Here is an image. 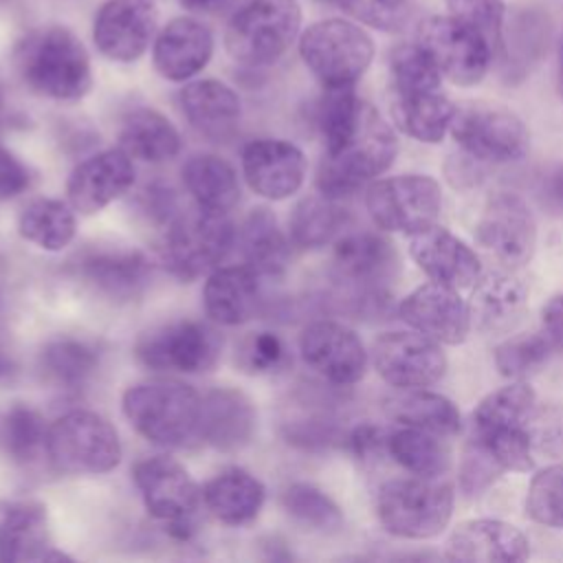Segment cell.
Returning a JSON list of instances; mask_svg holds the SVG:
<instances>
[{"mask_svg":"<svg viewBox=\"0 0 563 563\" xmlns=\"http://www.w3.org/2000/svg\"><path fill=\"white\" fill-rule=\"evenodd\" d=\"M117 429L99 413L73 409L59 416L46 433V457L68 475H101L121 462Z\"/></svg>","mask_w":563,"mask_h":563,"instance_id":"ba28073f","label":"cell"},{"mask_svg":"<svg viewBox=\"0 0 563 563\" xmlns=\"http://www.w3.org/2000/svg\"><path fill=\"white\" fill-rule=\"evenodd\" d=\"M238 363L251 374H273L290 363L286 343L275 332H253L249 334L238 352Z\"/></svg>","mask_w":563,"mask_h":563,"instance_id":"f907efd6","label":"cell"},{"mask_svg":"<svg viewBox=\"0 0 563 563\" xmlns=\"http://www.w3.org/2000/svg\"><path fill=\"white\" fill-rule=\"evenodd\" d=\"M400 319L438 343L457 345L471 332V312L455 288L438 282L422 284L398 306Z\"/></svg>","mask_w":563,"mask_h":563,"instance_id":"44dd1931","label":"cell"},{"mask_svg":"<svg viewBox=\"0 0 563 563\" xmlns=\"http://www.w3.org/2000/svg\"><path fill=\"white\" fill-rule=\"evenodd\" d=\"M299 55L323 88H350L369 68L374 42L358 24L328 18L301 33Z\"/></svg>","mask_w":563,"mask_h":563,"instance_id":"9c48e42d","label":"cell"},{"mask_svg":"<svg viewBox=\"0 0 563 563\" xmlns=\"http://www.w3.org/2000/svg\"><path fill=\"white\" fill-rule=\"evenodd\" d=\"M13 64L24 86L46 99L77 101L92 88L84 42L59 24L29 31L13 48Z\"/></svg>","mask_w":563,"mask_h":563,"instance_id":"7a4b0ae2","label":"cell"},{"mask_svg":"<svg viewBox=\"0 0 563 563\" xmlns=\"http://www.w3.org/2000/svg\"><path fill=\"white\" fill-rule=\"evenodd\" d=\"M185 189L194 202L209 211L229 213L240 202L235 169L216 154H194L180 169Z\"/></svg>","mask_w":563,"mask_h":563,"instance_id":"e575fe53","label":"cell"},{"mask_svg":"<svg viewBox=\"0 0 563 563\" xmlns=\"http://www.w3.org/2000/svg\"><path fill=\"white\" fill-rule=\"evenodd\" d=\"M451 136L475 161L512 163L528 152V130L508 108L466 103L455 110Z\"/></svg>","mask_w":563,"mask_h":563,"instance_id":"5bb4252c","label":"cell"},{"mask_svg":"<svg viewBox=\"0 0 563 563\" xmlns=\"http://www.w3.org/2000/svg\"><path fill=\"white\" fill-rule=\"evenodd\" d=\"M387 453L409 473L440 477L449 468V451L440 435L416 427H405L387 435Z\"/></svg>","mask_w":563,"mask_h":563,"instance_id":"b9f144b4","label":"cell"},{"mask_svg":"<svg viewBox=\"0 0 563 563\" xmlns=\"http://www.w3.org/2000/svg\"><path fill=\"white\" fill-rule=\"evenodd\" d=\"M156 20L154 0H106L92 22V42L112 62H136L154 37Z\"/></svg>","mask_w":563,"mask_h":563,"instance_id":"e0dca14e","label":"cell"},{"mask_svg":"<svg viewBox=\"0 0 563 563\" xmlns=\"http://www.w3.org/2000/svg\"><path fill=\"white\" fill-rule=\"evenodd\" d=\"M537 396L530 385L515 380L490 391L473 411V433L495 429H523L534 416Z\"/></svg>","mask_w":563,"mask_h":563,"instance_id":"60d3db41","label":"cell"},{"mask_svg":"<svg viewBox=\"0 0 563 563\" xmlns=\"http://www.w3.org/2000/svg\"><path fill=\"white\" fill-rule=\"evenodd\" d=\"M473 438L497 460L504 471L528 473L534 466L532 438L528 427L523 429H495L486 433H473Z\"/></svg>","mask_w":563,"mask_h":563,"instance_id":"681fc988","label":"cell"},{"mask_svg":"<svg viewBox=\"0 0 563 563\" xmlns=\"http://www.w3.org/2000/svg\"><path fill=\"white\" fill-rule=\"evenodd\" d=\"M550 189H552V194L563 202V167H559V169L552 174V178H550Z\"/></svg>","mask_w":563,"mask_h":563,"instance_id":"91938a15","label":"cell"},{"mask_svg":"<svg viewBox=\"0 0 563 563\" xmlns=\"http://www.w3.org/2000/svg\"><path fill=\"white\" fill-rule=\"evenodd\" d=\"M396 251L385 238L374 233L339 238L332 251V273L343 286L347 312L356 317L378 312L389 301L387 284L396 275Z\"/></svg>","mask_w":563,"mask_h":563,"instance_id":"5b68a950","label":"cell"},{"mask_svg":"<svg viewBox=\"0 0 563 563\" xmlns=\"http://www.w3.org/2000/svg\"><path fill=\"white\" fill-rule=\"evenodd\" d=\"M323 156L317 169L319 194L341 200L383 174L398 154V141L380 112L350 88H325L317 106Z\"/></svg>","mask_w":563,"mask_h":563,"instance_id":"6da1fadb","label":"cell"},{"mask_svg":"<svg viewBox=\"0 0 563 563\" xmlns=\"http://www.w3.org/2000/svg\"><path fill=\"white\" fill-rule=\"evenodd\" d=\"M319 2H330V4H339V0H319Z\"/></svg>","mask_w":563,"mask_h":563,"instance_id":"6125c7cd","label":"cell"},{"mask_svg":"<svg viewBox=\"0 0 563 563\" xmlns=\"http://www.w3.org/2000/svg\"><path fill=\"white\" fill-rule=\"evenodd\" d=\"M365 207L380 229L416 235L438 222L442 191L431 176H391L367 185Z\"/></svg>","mask_w":563,"mask_h":563,"instance_id":"7c38bea8","label":"cell"},{"mask_svg":"<svg viewBox=\"0 0 563 563\" xmlns=\"http://www.w3.org/2000/svg\"><path fill=\"white\" fill-rule=\"evenodd\" d=\"M46 433L44 418L26 405H13L0 416V451L15 464H31L46 453Z\"/></svg>","mask_w":563,"mask_h":563,"instance_id":"7bdbcfd3","label":"cell"},{"mask_svg":"<svg viewBox=\"0 0 563 563\" xmlns=\"http://www.w3.org/2000/svg\"><path fill=\"white\" fill-rule=\"evenodd\" d=\"M178 106L187 123L202 136L227 139L242 114L238 92L218 79H196L178 92Z\"/></svg>","mask_w":563,"mask_h":563,"instance_id":"f1b7e54d","label":"cell"},{"mask_svg":"<svg viewBox=\"0 0 563 563\" xmlns=\"http://www.w3.org/2000/svg\"><path fill=\"white\" fill-rule=\"evenodd\" d=\"M119 147L139 161L163 163L180 152V134L165 114L136 108L121 123Z\"/></svg>","mask_w":563,"mask_h":563,"instance_id":"d590c367","label":"cell"},{"mask_svg":"<svg viewBox=\"0 0 563 563\" xmlns=\"http://www.w3.org/2000/svg\"><path fill=\"white\" fill-rule=\"evenodd\" d=\"M387 435L389 433H385L380 427L358 424L345 435V444L358 460H367L380 453L383 449L387 451Z\"/></svg>","mask_w":563,"mask_h":563,"instance_id":"db71d44e","label":"cell"},{"mask_svg":"<svg viewBox=\"0 0 563 563\" xmlns=\"http://www.w3.org/2000/svg\"><path fill=\"white\" fill-rule=\"evenodd\" d=\"M75 209L55 198H35L18 216V233L42 251H62L75 238Z\"/></svg>","mask_w":563,"mask_h":563,"instance_id":"8d00e7d4","label":"cell"},{"mask_svg":"<svg viewBox=\"0 0 563 563\" xmlns=\"http://www.w3.org/2000/svg\"><path fill=\"white\" fill-rule=\"evenodd\" d=\"M134 484L145 510L165 523L176 539H189L196 530L198 510L205 506L202 490L189 471L167 455H152L134 464Z\"/></svg>","mask_w":563,"mask_h":563,"instance_id":"30bf717a","label":"cell"},{"mask_svg":"<svg viewBox=\"0 0 563 563\" xmlns=\"http://www.w3.org/2000/svg\"><path fill=\"white\" fill-rule=\"evenodd\" d=\"M552 22L548 11L534 4L515 7L504 20L501 68L506 81H521L548 51Z\"/></svg>","mask_w":563,"mask_h":563,"instance_id":"83f0119b","label":"cell"},{"mask_svg":"<svg viewBox=\"0 0 563 563\" xmlns=\"http://www.w3.org/2000/svg\"><path fill=\"white\" fill-rule=\"evenodd\" d=\"M339 7L354 20L387 33L405 31L418 13L416 0H339Z\"/></svg>","mask_w":563,"mask_h":563,"instance_id":"7dc6e473","label":"cell"},{"mask_svg":"<svg viewBox=\"0 0 563 563\" xmlns=\"http://www.w3.org/2000/svg\"><path fill=\"white\" fill-rule=\"evenodd\" d=\"M451 15L460 18L484 35L493 53H499L501 31L506 20L504 0H446Z\"/></svg>","mask_w":563,"mask_h":563,"instance_id":"816d5d0a","label":"cell"},{"mask_svg":"<svg viewBox=\"0 0 563 563\" xmlns=\"http://www.w3.org/2000/svg\"><path fill=\"white\" fill-rule=\"evenodd\" d=\"M526 510L537 523L563 528V464L548 466L532 477Z\"/></svg>","mask_w":563,"mask_h":563,"instance_id":"c3c4849f","label":"cell"},{"mask_svg":"<svg viewBox=\"0 0 563 563\" xmlns=\"http://www.w3.org/2000/svg\"><path fill=\"white\" fill-rule=\"evenodd\" d=\"M222 352L220 332L194 319L161 323L143 332L134 345L141 365L154 372L205 374L216 367Z\"/></svg>","mask_w":563,"mask_h":563,"instance_id":"8fae6325","label":"cell"},{"mask_svg":"<svg viewBox=\"0 0 563 563\" xmlns=\"http://www.w3.org/2000/svg\"><path fill=\"white\" fill-rule=\"evenodd\" d=\"M200 394L174 378L136 383L123 394V416L152 444L178 449L200 440Z\"/></svg>","mask_w":563,"mask_h":563,"instance_id":"3957f363","label":"cell"},{"mask_svg":"<svg viewBox=\"0 0 563 563\" xmlns=\"http://www.w3.org/2000/svg\"><path fill=\"white\" fill-rule=\"evenodd\" d=\"M134 183L132 156L121 150H103L81 161L68 176V202L79 213H97L121 198Z\"/></svg>","mask_w":563,"mask_h":563,"instance_id":"7402d4cb","label":"cell"},{"mask_svg":"<svg viewBox=\"0 0 563 563\" xmlns=\"http://www.w3.org/2000/svg\"><path fill=\"white\" fill-rule=\"evenodd\" d=\"M453 101L435 90H391V119L400 132L420 141L438 143L455 117Z\"/></svg>","mask_w":563,"mask_h":563,"instance_id":"1f68e13d","label":"cell"},{"mask_svg":"<svg viewBox=\"0 0 563 563\" xmlns=\"http://www.w3.org/2000/svg\"><path fill=\"white\" fill-rule=\"evenodd\" d=\"M552 350L543 332L510 336L495 347V365L501 376L523 378L541 367Z\"/></svg>","mask_w":563,"mask_h":563,"instance_id":"bcb514c9","label":"cell"},{"mask_svg":"<svg viewBox=\"0 0 563 563\" xmlns=\"http://www.w3.org/2000/svg\"><path fill=\"white\" fill-rule=\"evenodd\" d=\"M501 473L504 468L497 464V460L475 438H471L460 464V488L466 495H477L488 488Z\"/></svg>","mask_w":563,"mask_h":563,"instance_id":"f5cc1de1","label":"cell"},{"mask_svg":"<svg viewBox=\"0 0 563 563\" xmlns=\"http://www.w3.org/2000/svg\"><path fill=\"white\" fill-rule=\"evenodd\" d=\"M477 242L506 266H523L537 246V222L528 202L512 191L493 194L475 227Z\"/></svg>","mask_w":563,"mask_h":563,"instance_id":"9a60e30c","label":"cell"},{"mask_svg":"<svg viewBox=\"0 0 563 563\" xmlns=\"http://www.w3.org/2000/svg\"><path fill=\"white\" fill-rule=\"evenodd\" d=\"M416 44L457 86L482 81L495 55L484 35L455 15H431L422 20Z\"/></svg>","mask_w":563,"mask_h":563,"instance_id":"4fadbf2b","label":"cell"},{"mask_svg":"<svg viewBox=\"0 0 563 563\" xmlns=\"http://www.w3.org/2000/svg\"><path fill=\"white\" fill-rule=\"evenodd\" d=\"M282 506L292 521L314 532H334L343 523L334 499L308 482H295L282 493Z\"/></svg>","mask_w":563,"mask_h":563,"instance_id":"ee69618b","label":"cell"},{"mask_svg":"<svg viewBox=\"0 0 563 563\" xmlns=\"http://www.w3.org/2000/svg\"><path fill=\"white\" fill-rule=\"evenodd\" d=\"M235 242L244 266L255 271L260 277H275L286 271L290 255L288 240L268 209H253L235 233Z\"/></svg>","mask_w":563,"mask_h":563,"instance_id":"836d02e7","label":"cell"},{"mask_svg":"<svg viewBox=\"0 0 563 563\" xmlns=\"http://www.w3.org/2000/svg\"><path fill=\"white\" fill-rule=\"evenodd\" d=\"M391 90H435L442 73L418 44H400L389 53Z\"/></svg>","mask_w":563,"mask_h":563,"instance_id":"f6af8a7d","label":"cell"},{"mask_svg":"<svg viewBox=\"0 0 563 563\" xmlns=\"http://www.w3.org/2000/svg\"><path fill=\"white\" fill-rule=\"evenodd\" d=\"M444 556L462 563H519L530 556V541L508 521L471 519L451 532Z\"/></svg>","mask_w":563,"mask_h":563,"instance_id":"603a6c76","label":"cell"},{"mask_svg":"<svg viewBox=\"0 0 563 563\" xmlns=\"http://www.w3.org/2000/svg\"><path fill=\"white\" fill-rule=\"evenodd\" d=\"M262 301L260 275L244 264L213 268L202 288L205 312L220 325H240L253 319Z\"/></svg>","mask_w":563,"mask_h":563,"instance_id":"4316f807","label":"cell"},{"mask_svg":"<svg viewBox=\"0 0 563 563\" xmlns=\"http://www.w3.org/2000/svg\"><path fill=\"white\" fill-rule=\"evenodd\" d=\"M372 361L378 376L400 389L438 383L446 372V356L438 341L422 332H387L376 339Z\"/></svg>","mask_w":563,"mask_h":563,"instance_id":"2e32d148","label":"cell"},{"mask_svg":"<svg viewBox=\"0 0 563 563\" xmlns=\"http://www.w3.org/2000/svg\"><path fill=\"white\" fill-rule=\"evenodd\" d=\"M303 152L284 139H255L242 152V174L249 187L266 200L292 196L306 178Z\"/></svg>","mask_w":563,"mask_h":563,"instance_id":"ffe728a7","label":"cell"},{"mask_svg":"<svg viewBox=\"0 0 563 563\" xmlns=\"http://www.w3.org/2000/svg\"><path fill=\"white\" fill-rule=\"evenodd\" d=\"M409 253L431 282L444 284L455 290L475 286L482 273L477 253L457 235L438 224L422 233H416L411 238Z\"/></svg>","mask_w":563,"mask_h":563,"instance_id":"d4e9b609","label":"cell"},{"mask_svg":"<svg viewBox=\"0 0 563 563\" xmlns=\"http://www.w3.org/2000/svg\"><path fill=\"white\" fill-rule=\"evenodd\" d=\"M528 290L510 273H493L475 282L468 312L484 334H508L523 319Z\"/></svg>","mask_w":563,"mask_h":563,"instance_id":"f546056e","label":"cell"},{"mask_svg":"<svg viewBox=\"0 0 563 563\" xmlns=\"http://www.w3.org/2000/svg\"><path fill=\"white\" fill-rule=\"evenodd\" d=\"M99 367V350L84 339L55 336L40 352L44 378L64 389L86 385Z\"/></svg>","mask_w":563,"mask_h":563,"instance_id":"74e56055","label":"cell"},{"mask_svg":"<svg viewBox=\"0 0 563 563\" xmlns=\"http://www.w3.org/2000/svg\"><path fill=\"white\" fill-rule=\"evenodd\" d=\"M387 413L405 427H416L435 435H453L460 431L457 407L446 396L420 387L389 398Z\"/></svg>","mask_w":563,"mask_h":563,"instance_id":"f35d334b","label":"cell"},{"mask_svg":"<svg viewBox=\"0 0 563 563\" xmlns=\"http://www.w3.org/2000/svg\"><path fill=\"white\" fill-rule=\"evenodd\" d=\"M541 332L554 350H563V292L554 295L541 312Z\"/></svg>","mask_w":563,"mask_h":563,"instance_id":"9f6ffc18","label":"cell"},{"mask_svg":"<svg viewBox=\"0 0 563 563\" xmlns=\"http://www.w3.org/2000/svg\"><path fill=\"white\" fill-rule=\"evenodd\" d=\"M29 187V169L0 145V200L13 198Z\"/></svg>","mask_w":563,"mask_h":563,"instance_id":"11a10c76","label":"cell"},{"mask_svg":"<svg viewBox=\"0 0 563 563\" xmlns=\"http://www.w3.org/2000/svg\"><path fill=\"white\" fill-rule=\"evenodd\" d=\"M257 413L251 398L235 387H216L200 398V440L218 451H240L255 433Z\"/></svg>","mask_w":563,"mask_h":563,"instance_id":"484cf974","label":"cell"},{"mask_svg":"<svg viewBox=\"0 0 563 563\" xmlns=\"http://www.w3.org/2000/svg\"><path fill=\"white\" fill-rule=\"evenodd\" d=\"M13 369H15L13 358H11V354L7 352V347L0 343V378H2V376L13 374Z\"/></svg>","mask_w":563,"mask_h":563,"instance_id":"680465c9","label":"cell"},{"mask_svg":"<svg viewBox=\"0 0 563 563\" xmlns=\"http://www.w3.org/2000/svg\"><path fill=\"white\" fill-rule=\"evenodd\" d=\"M235 233L227 213L196 205V209L180 211L167 222L163 264L174 277L191 282L218 268L235 244Z\"/></svg>","mask_w":563,"mask_h":563,"instance_id":"52a82bcc","label":"cell"},{"mask_svg":"<svg viewBox=\"0 0 563 563\" xmlns=\"http://www.w3.org/2000/svg\"><path fill=\"white\" fill-rule=\"evenodd\" d=\"M75 275L99 297L110 301H132L147 288L152 266L141 251L95 246L77 257Z\"/></svg>","mask_w":563,"mask_h":563,"instance_id":"d6986e66","label":"cell"},{"mask_svg":"<svg viewBox=\"0 0 563 563\" xmlns=\"http://www.w3.org/2000/svg\"><path fill=\"white\" fill-rule=\"evenodd\" d=\"M303 363L334 385H354L365 376L367 352L354 330L336 321H314L299 336Z\"/></svg>","mask_w":563,"mask_h":563,"instance_id":"ac0fdd59","label":"cell"},{"mask_svg":"<svg viewBox=\"0 0 563 563\" xmlns=\"http://www.w3.org/2000/svg\"><path fill=\"white\" fill-rule=\"evenodd\" d=\"M68 559L53 550V541L46 523V508L35 501L13 504L0 519V561H51Z\"/></svg>","mask_w":563,"mask_h":563,"instance_id":"4dcf8cb0","label":"cell"},{"mask_svg":"<svg viewBox=\"0 0 563 563\" xmlns=\"http://www.w3.org/2000/svg\"><path fill=\"white\" fill-rule=\"evenodd\" d=\"M301 26L297 0H249L229 20L224 48L246 68H264L284 57Z\"/></svg>","mask_w":563,"mask_h":563,"instance_id":"277c9868","label":"cell"},{"mask_svg":"<svg viewBox=\"0 0 563 563\" xmlns=\"http://www.w3.org/2000/svg\"><path fill=\"white\" fill-rule=\"evenodd\" d=\"M556 88L559 95L563 99V42H561V51H559V68H556Z\"/></svg>","mask_w":563,"mask_h":563,"instance_id":"94428289","label":"cell"},{"mask_svg":"<svg viewBox=\"0 0 563 563\" xmlns=\"http://www.w3.org/2000/svg\"><path fill=\"white\" fill-rule=\"evenodd\" d=\"M347 222L350 213L339 200L323 194L308 196L292 209L290 238L301 249H319L336 240Z\"/></svg>","mask_w":563,"mask_h":563,"instance_id":"ab89813d","label":"cell"},{"mask_svg":"<svg viewBox=\"0 0 563 563\" xmlns=\"http://www.w3.org/2000/svg\"><path fill=\"white\" fill-rule=\"evenodd\" d=\"M264 499V484L244 468L220 471L202 488L205 508L227 526H242L255 519Z\"/></svg>","mask_w":563,"mask_h":563,"instance_id":"d6a6232c","label":"cell"},{"mask_svg":"<svg viewBox=\"0 0 563 563\" xmlns=\"http://www.w3.org/2000/svg\"><path fill=\"white\" fill-rule=\"evenodd\" d=\"M453 512V486L440 477H398L376 493L380 526L400 539L438 537Z\"/></svg>","mask_w":563,"mask_h":563,"instance_id":"8992f818","label":"cell"},{"mask_svg":"<svg viewBox=\"0 0 563 563\" xmlns=\"http://www.w3.org/2000/svg\"><path fill=\"white\" fill-rule=\"evenodd\" d=\"M185 11L191 13H220L222 9L231 7L235 0H178Z\"/></svg>","mask_w":563,"mask_h":563,"instance_id":"6f0895ef","label":"cell"},{"mask_svg":"<svg viewBox=\"0 0 563 563\" xmlns=\"http://www.w3.org/2000/svg\"><path fill=\"white\" fill-rule=\"evenodd\" d=\"M213 55V33L191 15L172 18L156 35L152 62L167 81L196 77Z\"/></svg>","mask_w":563,"mask_h":563,"instance_id":"cb8c5ba5","label":"cell"}]
</instances>
